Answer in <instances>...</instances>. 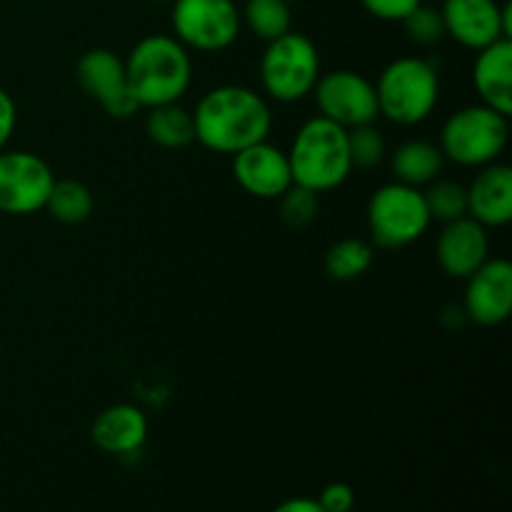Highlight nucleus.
Here are the masks:
<instances>
[{"label":"nucleus","instance_id":"obj_3","mask_svg":"<svg viewBox=\"0 0 512 512\" xmlns=\"http://www.w3.org/2000/svg\"><path fill=\"white\" fill-rule=\"evenodd\" d=\"M288 160L295 185H303L318 195L338 190L353 173L348 130L323 115H315L298 128L290 143Z\"/></svg>","mask_w":512,"mask_h":512},{"label":"nucleus","instance_id":"obj_15","mask_svg":"<svg viewBox=\"0 0 512 512\" xmlns=\"http://www.w3.org/2000/svg\"><path fill=\"white\" fill-rule=\"evenodd\" d=\"M435 253H438V265L445 275L455 280L470 278L490 258L488 228L470 215L445 223Z\"/></svg>","mask_w":512,"mask_h":512},{"label":"nucleus","instance_id":"obj_26","mask_svg":"<svg viewBox=\"0 0 512 512\" xmlns=\"http://www.w3.org/2000/svg\"><path fill=\"white\" fill-rule=\"evenodd\" d=\"M280 218L288 228H308L313 220L318 218L320 200L318 193L303 188V185H290L283 195H280Z\"/></svg>","mask_w":512,"mask_h":512},{"label":"nucleus","instance_id":"obj_14","mask_svg":"<svg viewBox=\"0 0 512 512\" xmlns=\"http://www.w3.org/2000/svg\"><path fill=\"white\" fill-rule=\"evenodd\" d=\"M233 175L245 193L260 200H278L293 185L288 153L268 140L235 153Z\"/></svg>","mask_w":512,"mask_h":512},{"label":"nucleus","instance_id":"obj_27","mask_svg":"<svg viewBox=\"0 0 512 512\" xmlns=\"http://www.w3.org/2000/svg\"><path fill=\"white\" fill-rule=\"evenodd\" d=\"M408 33V38L413 40L415 45H423V48H430V45H438L440 40L445 38V23L443 15H440L438 8H428V5L420 3L408 18L400 20Z\"/></svg>","mask_w":512,"mask_h":512},{"label":"nucleus","instance_id":"obj_5","mask_svg":"<svg viewBox=\"0 0 512 512\" xmlns=\"http://www.w3.org/2000/svg\"><path fill=\"white\" fill-rule=\"evenodd\" d=\"M510 143V118L483 103L455 110L440 128L445 160L460 168H485L498 163Z\"/></svg>","mask_w":512,"mask_h":512},{"label":"nucleus","instance_id":"obj_31","mask_svg":"<svg viewBox=\"0 0 512 512\" xmlns=\"http://www.w3.org/2000/svg\"><path fill=\"white\" fill-rule=\"evenodd\" d=\"M273 512H325L315 498H290L280 503Z\"/></svg>","mask_w":512,"mask_h":512},{"label":"nucleus","instance_id":"obj_7","mask_svg":"<svg viewBox=\"0 0 512 512\" xmlns=\"http://www.w3.org/2000/svg\"><path fill=\"white\" fill-rule=\"evenodd\" d=\"M430 218L423 188L393 180L380 185L368 203L370 238L378 248L398 250L413 245L428 233Z\"/></svg>","mask_w":512,"mask_h":512},{"label":"nucleus","instance_id":"obj_22","mask_svg":"<svg viewBox=\"0 0 512 512\" xmlns=\"http://www.w3.org/2000/svg\"><path fill=\"white\" fill-rule=\"evenodd\" d=\"M240 20L255 38L270 43V40L290 33L293 13H290L288 0H245Z\"/></svg>","mask_w":512,"mask_h":512},{"label":"nucleus","instance_id":"obj_6","mask_svg":"<svg viewBox=\"0 0 512 512\" xmlns=\"http://www.w3.org/2000/svg\"><path fill=\"white\" fill-rule=\"evenodd\" d=\"M320 53L303 33H285L270 40L260 58V85L268 100L300 103L313 95L320 78Z\"/></svg>","mask_w":512,"mask_h":512},{"label":"nucleus","instance_id":"obj_32","mask_svg":"<svg viewBox=\"0 0 512 512\" xmlns=\"http://www.w3.org/2000/svg\"><path fill=\"white\" fill-rule=\"evenodd\" d=\"M153 3H168V0H153Z\"/></svg>","mask_w":512,"mask_h":512},{"label":"nucleus","instance_id":"obj_18","mask_svg":"<svg viewBox=\"0 0 512 512\" xmlns=\"http://www.w3.org/2000/svg\"><path fill=\"white\" fill-rule=\"evenodd\" d=\"M473 85L480 103L512 115V40H495L488 48L478 50L473 65Z\"/></svg>","mask_w":512,"mask_h":512},{"label":"nucleus","instance_id":"obj_20","mask_svg":"<svg viewBox=\"0 0 512 512\" xmlns=\"http://www.w3.org/2000/svg\"><path fill=\"white\" fill-rule=\"evenodd\" d=\"M145 135L158 148L183 150L195 143L193 113L180 103H165L148 108L145 115Z\"/></svg>","mask_w":512,"mask_h":512},{"label":"nucleus","instance_id":"obj_13","mask_svg":"<svg viewBox=\"0 0 512 512\" xmlns=\"http://www.w3.org/2000/svg\"><path fill=\"white\" fill-rule=\"evenodd\" d=\"M512 313V265L505 258H488L465 278L463 315L483 328L505 323Z\"/></svg>","mask_w":512,"mask_h":512},{"label":"nucleus","instance_id":"obj_8","mask_svg":"<svg viewBox=\"0 0 512 512\" xmlns=\"http://www.w3.org/2000/svg\"><path fill=\"white\" fill-rule=\"evenodd\" d=\"M173 33L188 50L220 53L238 40L243 20L233 0H170Z\"/></svg>","mask_w":512,"mask_h":512},{"label":"nucleus","instance_id":"obj_33","mask_svg":"<svg viewBox=\"0 0 512 512\" xmlns=\"http://www.w3.org/2000/svg\"><path fill=\"white\" fill-rule=\"evenodd\" d=\"M288 3H298V0H288Z\"/></svg>","mask_w":512,"mask_h":512},{"label":"nucleus","instance_id":"obj_2","mask_svg":"<svg viewBox=\"0 0 512 512\" xmlns=\"http://www.w3.org/2000/svg\"><path fill=\"white\" fill-rule=\"evenodd\" d=\"M125 75L140 108L180 103L193 83L190 50L175 35H145L125 58Z\"/></svg>","mask_w":512,"mask_h":512},{"label":"nucleus","instance_id":"obj_34","mask_svg":"<svg viewBox=\"0 0 512 512\" xmlns=\"http://www.w3.org/2000/svg\"><path fill=\"white\" fill-rule=\"evenodd\" d=\"M350 512H355V510H350Z\"/></svg>","mask_w":512,"mask_h":512},{"label":"nucleus","instance_id":"obj_21","mask_svg":"<svg viewBox=\"0 0 512 512\" xmlns=\"http://www.w3.org/2000/svg\"><path fill=\"white\" fill-rule=\"evenodd\" d=\"M45 210L63 225H80L93 215V190L80 180H55Z\"/></svg>","mask_w":512,"mask_h":512},{"label":"nucleus","instance_id":"obj_16","mask_svg":"<svg viewBox=\"0 0 512 512\" xmlns=\"http://www.w3.org/2000/svg\"><path fill=\"white\" fill-rule=\"evenodd\" d=\"M468 215L485 228H505L512 220V168L490 163L468 185Z\"/></svg>","mask_w":512,"mask_h":512},{"label":"nucleus","instance_id":"obj_17","mask_svg":"<svg viewBox=\"0 0 512 512\" xmlns=\"http://www.w3.org/2000/svg\"><path fill=\"white\" fill-rule=\"evenodd\" d=\"M95 448L108 455H135L148 440V418L138 405L115 403L95 415L90 425Z\"/></svg>","mask_w":512,"mask_h":512},{"label":"nucleus","instance_id":"obj_29","mask_svg":"<svg viewBox=\"0 0 512 512\" xmlns=\"http://www.w3.org/2000/svg\"><path fill=\"white\" fill-rule=\"evenodd\" d=\"M315 500H318L320 508L325 512H350L355 508V493L353 488L345 483L325 485L323 493H320Z\"/></svg>","mask_w":512,"mask_h":512},{"label":"nucleus","instance_id":"obj_4","mask_svg":"<svg viewBox=\"0 0 512 512\" xmlns=\"http://www.w3.org/2000/svg\"><path fill=\"white\" fill-rule=\"evenodd\" d=\"M378 110L395 125H420L440 103V75L430 60L403 55L383 68L375 80Z\"/></svg>","mask_w":512,"mask_h":512},{"label":"nucleus","instance_id":"obj_28","mask_svg":"<svg viewBox=\"0 0 512 512\" xmlns=\"http://www.w3.org/2000/svg\"><path fill=\"white\" fill-rule=\"evenodd\" d=\"M363 8L368 10L373 18L388 20V23H400L403 18H408L415 8H418L423 0H360Z\"/></svg>","mask_w":512,"mask_h":512},{"label":"nucleus","instance_id":"obj_19","mask_svg":"<svg viewBox=\"0 0 512 512\" xmlns=\"http://www.w3.org/2000/svg\"><path fill=\"white\" fill-rule=\"evenodd\" d=\"M390 165H393V175L398 183L413 185V188H425L435 178H440L445 155L438 143L413 138L405 140V143H400L395 148Z\"/></svg>","mask_w":512,"mask_h":512},{"label":"nucleus","instance_id":"obj_23","mask_svg":"<svg viewBox=\"0 0 512 512\" xmlns=\"http://www.w3.org/2000/svg\"><path fill=\"white\" fill-rule=\"evenodd\" d=\"M375 260V250L368 240L345 238L338 240L333 248L325 253V273L333 280L348 283V280L360 278L370 270Z\"/></svg>","mask_w":512,"mask_h":512},{"label":"nucleus","instance_id":"obj_12","mask_svg":"<svg viewBox=\"0 0 512 512\" xmlns=\"http://www.w3.org/2000/svg\"><path fill=\"white\" fill-rule=\"evenodd\" d=\"M78 83L110 118L128 120L140 110L125 75V60L108 48H93L80 55Z\"/></svg>","mask_w":512,"mask_h":512},{"label":"nucleus","instance_id":"obj_9","mask_svg":"<svg viewBox=\"0 0 512 512\" xmlns=\"http://www.w3.org/2000/svg\"><path fill=\"white\" fill-rule=\"evenodd\" d=\"M313 98L318 105V115L333 120L345 130L375 123L380 118L375 83L355 70L340 68L320 73Z\"/></svg>","mask_w":512,"mask_h":512},{"label":"nucleus","instance_id":"obj_25","mask_svg":"<svg viewBox=\"0 0 512 512\" xmlns=\"http://www.w3.org/2000/svg\"><path fill=\"white\" fill-rule=\"evenodd\" d=\"M348 150L353 168H378L385 160V138L375 123L348 130Z\"/></svg>","mask_w":512,"mask_h":512},{"label":"nucleus","instance_id":"obj_24","mask_svg":"<svg viewBox=\"0 0 512 512\" xmlns=\"http://www.w3.org/2000/svg\"><path fill=\"white\" fill-rule=\"evenodd\" d=\"M425 205H428L430 218L438 223H453L468 215V190L458 180L435 178L423 190Z\"/></svg>","mask_w":512,"mask_h":512},{"label":"nucleus","instance_id":"obj_30","mask_svg":"<svg viewBox=\"0 0 512 512\" xmlns=\"http://www.w3.org/2000/svg\"><path fill=\"white\" fill-rule=\"evenodd\" d=\"M15 125H18V108H15L13 95L0 88V150L8 148Z\"/></svg>","mask_w":512,"mask_h":512},{"label":"nucleus","instance_id":"obj_10","mask_svg":"<svg viewBox=\"0 0 512 512\" xmlns=\"http://www.w3.org/2000/svg\"><path fill=\"white\" fill-rule=\"evenodd\" d=\"M53 168L30 150H0V213L33 215L45 210Z\"/></svg>","mask_w":512,"mask_h":512},{"label":"nucleus","instance_id":"obj_1","mask_svg":"<svg viewBox=\"0 0 512 512\" xmlns=\"http://www.w3.org/2000/svg\"><path fill=\"white\" fill-rule=\"evenodd\" d=\"M195 143L213 153L235 155L268 140L273 110L265 95L245 85H218L198 100L193 110Z\"/></svg>","mask_w":512,"mask_h":512},{"label":"nucleus","instance_id":"obj_11","mask_svg":"<svg viewBox=\"0 0 512 512\" xmlns=\"http://www.w3.org/2000/svg\"><path fill=\"white\" fill-rule=\"evenodd\" d=\"M445 35L468 50H483L495 40H512V5L498 0H445L440 8Z\"/></svg>","mask_w":512,"mask_h":512}]
</instances>
